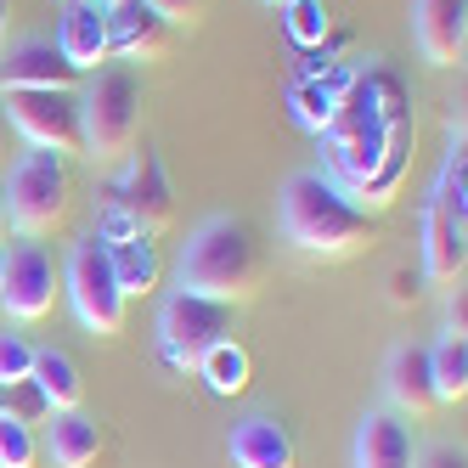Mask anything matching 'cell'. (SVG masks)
<instances>
[{
  "instance_id": "cell-23",
  "label": "cell",
  "mask_w": 468,
  "mask_h": 468,
  "mask_svg": "<svg viewBox=\"0 0 468 468\" xmlns=\"http://www.w3.org/2000/svg\"><path fill=\"white\" fill-rule=\"evenodd\" d=\"M192 373L209 384V395L231 400V395H243V389H249V373H254V361H249V350H243L238 339H226V345H215L204 361H197Z\"/></svg>"
},
{
  "instance_id": "cell-27",
  "label": "cell",
  "mask_w": 468,
  "mask_h": 468,
  "mask_svg": "<svg viewBox=\"0 0 468 468\" xmlns=\"http://www.w3.org/2000/svg\"><path fill=\"white\" fill-rule=\"evenodd\" d=\"M288 108H293V124H299V130L322 136L327 119H333V96H327L316 80H293V85H288Z\"/></svg>"
},
{
  "instance_id": "cell-37",
  "label": "cell",
  "mask_w": 468,
  "mask_h": 468,
  "mask_svg": "<svg viewBox=\"0 0 468 468\" xmlns=\"http://www.w3.org/2000/svg\"><path fill=\"white\" fill-rule=\"evenodd\" d=\"M0 249H6V204H0Z\"/></svg>"
},
{
  "instance_id": "cell-12",
  "label": "cell",
  "mask_w": 468,
  "mask_h": 468,
  "mask_svg": "<svg viewBox=\"0 0 468 468\" xmlns=\"http://www.w3.org/2000/svg\"><path fill=\"white\" fill-rule=\"evenodd\" d=\"M418 51L434 69H457L468 51V0H418L412 6Z\"/></svg>"
},
{
  "instance_id": "cell-29",
  "label": "cell",
  "mask_w": 468,
  "mask_h": 468,
  "mask_svg": "<svg viewBox=\"0 0 468 468\" xmlns=\"http://www.w3.org/2000/svg\"><path fill=\"white\" fill-rule=\"evenodd\" d=\"M28 373H35V345L23 339V333H0V384H23Z\"/></svg>"
},
{
  "instance_id": "cell-5",
  "label": "cell",
  "mask_w": 468,
  "mask_h": 468,
  "mask_svg": "<svg viewBox=\"0 0 468 468\" xmlns=\"http://www.w3.org/2000/svg\"><path fill=\"white\" fill-rule=\"evenodd\" d=\"M62 293H69V305L80 316L85 333H96V339H113V333L124 327V288L113 277V260H108V243L96 238V231H85V238L69 249V260H62Z\"/></svg>"
},
{
  "instance_id": "cell-34",
  "label": "cell",
  "mask_w": 468,
  "mask_h": 468,
  "mask_svg": "<svg viewBox=\"0 0 468 468\" xmlns=\"http://www.w3.org/2000/svg\"><path fill=\"white\" fill-rule=\"evenodd\" d=\"M418 271H407V265H400V271H389V305H412L418 299Z\"/></svg>"
},
{
  "instance_id": "cell-35",
  "label": "cell",
  "mask_w": 468,
  "mask_h": 468,
  "mask_svg": "<svg viewBox=\"0 0 468 468\" xmlns=\"http://www.w3.org/2000/svg\"><path fill=\"white\" fill-rule=\"evenodd\" d=\"M446 333H468V299H463V282H457V293L446 299Z\"/></svg>"
},
{
  "instance_id": "cell-28",
  "label": "cell",
  "mask_w": 468,
  "mask_h": 468,
  "mask_svg": "<svg viewBox=\"0 0 468 468\" xmlns=\"http://www.w3.org/2000/svg\"><path fill=\"white\" fill-rule=\"evenodd\" d=\"M40 463V441L35 423H23L12 412H0V468H35Z\"/></svg>"
},
{
  "instance_id": "cell-2",
  "label": "cell",
  "mask_w": 468,
  "mask_h": 468,
  "mask_svg": "<svg viewBox=\"0 0 468 468\" xmlns=\"http://www.w3.org/2000/svg\"><path fill=\"white\" fill-rule=\"evenodd\" d=\"M260 277H265V254L254 243V231L231 215H209L204 226H192V238L181 243V260H176V288L215 299V305L254 299Z\"/></svg>"
},
{
  "instance_id": "cell-38",
  "label": "cell",
  "mask_w": 468,
  "mask_h": 468,
  "mask_svg": "<svg viewBox=\"0 0 468 468\" xmlns=\"http://www.w3.org/2000/svg\"><path fill=\"white\" fill-rule=\"evenodd\" d=\"M0 158H6V119H0Z\"/></svg>"
},
{
  "instance_id": "cell-18",
  "label": "cell",
  "mask_w": 468,
  "mask_h": 468,
  "mask_svg": "<svg viewBox=\"0 0 468 468\" xmlns=\"http://www.w3.org/2000/svg\"><path fill=\"white\" fill-rule=\"evenodd\" d=\"M463 265H468L463 226L452 215H441L434 204H423V277L452 288V282H463Z\"/></svg>"
},
{
  "instance_id": "cell-40",
  "label": "cell",
  "mask_w": 468,
  "mask_h": 468,
  "mask_svg": "<svg viewBox=\"0 0 468 468\" xmlns=\"http://www.w3.org/2000/svg\"><path fill=\"white\" fill-rule=\"evenodd\" d=\"M0 412H6V384H0Z\"/></svg>"
},
{
  "instance_id": "cell-16",
  "label": "cell",
  "mask_w": 468,
  "mask_h": 468,
  "mask_svg": "<svg viewBox=\"0 0 468 468\" xmlns=\"http://www.w3.org/2000/svg\"><path fill=\"white\" fill-rule=\"evenodd\" d=\"M389 142H395V130H389V124H367V130H356V136L322 142V147H327V181H333V186H345V192H356V186L384 164Z\"/></svg>"
},
{
  "instance_id": "cell-24",
  "label": "cell",
  "mask_w": 468,
  "mask_h": 468,
  "mask_svg": "<svg viewBox=\"0 0 468 468\" xmlns=\"http://www.w3.org/2000/svg\"><path fill=\"white\" fill-rule=\"evenodd\" d=\"M400 181H407V136H400V130H395V142H389V153H384V164H378V170L373 176H367L350 197H361V204L356 209H384L389 204V197L400 192Z\"/></svg>"
},
{
  "instance_id": "cell-3",
  "label": "cell",
  "mask_w": 468,
  "mask_h": 468,
  "mask_svg": "<svg viewBox=\"0 0 468 468\" xmlns=\"http://www.w3.org/2000/svg\"><path fill=\"white\" fill-rule=\"evenodd\" d=\"M80 113H85V158L96 164L130 158L142 136V74L130 62H102L80 90Z\"/></svg>"
},
{
  "instance_id": "cell-26",
  "label": "cell",
  "mask_w": 468,
  "mask_h": 468,
  "mask_svg": "<svg viewBox=\"0 0 468 468\" xmlns=\"http://www.w3.org/2000/svg\"><path fill=\"white\" fill-rule=\"evenodd\" d=\"M288 40L299 46V51H316L322 40H327V28H333V17H327V0H288Z\"/></svg>"
},
{
  "instance_id": "cell-41",
  "label": "cell",
  "mask_w": 468,
  "mask_h": 468,
  "mask_svg": "<svg viewBox=\"0 0 468 468\" xmlns=\"http://www.w3.org/2000/svg\"><path fill=\"white\" fill-rule=\"evenodd\" d=\"M265 6H288V0H265Z\"/></svg>"
},
{
  "instance_id": "cell-36",
  "label": "cell",
  "mask_w": 468,
  "mask_h": 468,
  "mask_svg": "<svg viewBox=\"0 0 468 468\" xmlns=\"http://www.w3.org/2000/svg\"><path fill=\"white\" fill-rule=\"evenodd\" d=\"M6 28H12V0H0V46H6Z\"/></svg>"
},
{
  "instance_id": "cell-17",
  "label": "cell",
  "mask_w": 468,
  "mask_h": 468,
  "mask_svg": "<svg viewBox=\"0 0 468 468\" xmlns=\"http://www.w3.org/2000/svg\"><path fill=\"white\" fill-rule=\"evenodd\" d=\"M418 446L400 412H367L356 429V468H412Z\"/></svg>"
},
{
  "instance_id": "cell-19",
  "label": "cell",
  "mask_w": 468,
  "mask_h": 468,
  "mask_svg": "<svg viewBox=\"0 0 468 468\" xmlns=\"http://www.w3.org/2000/svg\"><path fill=\"white\" fill-rule=\"evenodd\" d=\"M51 434H46V446H51V468H90L96 452H102V429H96L90 412H51L46 418Z\"/></svg>"
},
{
  "instance_id": "cell-14",
  "label": "cell",
  "mask_w": 468,
  "mask_h": 468,
  "mask_svg": "<svg viewBox=\"0 0 468 468\" xmlns=\"http://www.w3.org/2000/svg\"><path fill=\"white\" fill-rule=\"evenodd\" d=\"M384 395L400 418H429L441 407L434 395V378H429V350L423 345H395L389 361H384Z\"/></svg>"
},
{
  "instance_id": "cell-22",
  "label": "cell",
  "mask_w": 468,
  "mask_h": 468,
  "mask_svg": "<svg viewBox=\"0 0 468 468\" xmlns=\"http://www.w3.org/2000/svg\"><path fill=\"white\" fill-rule=\"evenodd\" d=\"M429 378H434L441 407H457L468 395V345H463V333H441V339L429 345Z\"/></svg>"
},
{
  "instance_id": "cell-1",
  "label": "cell",
  "mask_w": 468,
  "mask_h": 468,
  "mask_svg": "<svg viewBox=\"0 0 468 468\" xmlns=\"http://www.w3.org/2000/svg\"><path fill=\"white\" fill-rule=\"evenodd\" d=\"M282 238L299 254H322V260H345L373 249L378 226L367 209H356V197L345 186H333L322 170H293L282 181Z\"/></svg>"
},
{
  "instance_id": "cell-20",
  "label": "cell",
  "mask_w": 468,
  "mask_h": 468,
  "mask_svg": "<svg viewBox=\"0 0 468 468\" xmlns=\"http://www.w3.org/2000/svg\"><path fill=\"white\" fill-rule=\"evenodd\" d=\"M28 384H35L46 395L51 412H74L85 400V378H80V361L69 350H35V373H28Z\"/></svg>"
},
{
  "instance_id": "cell-30",
  "label": "cell",
  "mask_w": 468,
  "mask_h": 468,
  "mask_svg": "<svg viewBox=\"0 0 468 468\" xmlns=\"http://www.w3.org/2000/svg\"><path fill=\"white\" fill-rule=\"evenodd\" d=\"M96 238H102V243H130V238H142V226L130 220V209L119 204L113 192L102 197V215H96Z\"/></svg>"
},
{
  "instance_id": "cell-42",
  "label": "cell",
  "mask_w": 468,
  "mask_h": 468,
  "mask_svg": "<svg viewBox=\"0 0 468 468\" xmlns=\"http://www.w3.org/2000/svg\"><path fill=\"white\" fill-rule=\"evenodd\" d=\"M62 6H74V0H62Z\"/></svg>"
},
{
  "instance_id": "cell-11",
  "label": "cell",
  "mask_w": 468,
  "mask_h": 468,
  "mask_svg": "<svg viewBox=\"0 0 468 468\" xmlns=\"http://www.w3.org/2000/svg\"><path fill=\"white\" fill-rule=\"evenodd\" d=\"M226 457H231V468H299L293 434H288V423H277L271 412H249V418L231 423Z\"/></svg>"
},
{
  "instance_id": "cell-9",
  "label": "cell",
  "mask_w": 468,
  "mask_h": 468,
  "mask_svg": "<svg viewBox=\"0 0 468 468\" xmlns=\"http://www.w3.org/2000/svg\"><path fill=\"white\" fill-rule=\"evenodd\" d=\"M108 192L130 209V220L142 226V238H158V231L176 220V186H170V176H164V158H158L153 147L130 153L124 181H113Z\"/></svg>"
},
{
  "instance_id": "cell-6",
  "label": "cell",
  "mask_w": 468,
  "mask_h": 468,
  "mask_svg": "<svg viewBox=\"0 0 468 468\" xmlns=\"http://www.w3.org/2000/svg\"><path fill=\"white\" fill-rule=\"evenodd\" d=\"M231 333H238V305H215V299H197V293L176 288L158 305V361L170 373H192Z\"/></svg>"
},
{
  "instance_id": "cell-39",
  "label": "cell",
  "mask_w": 468,
  "mask_h": 468,
  "mask_svg": "<svg viewBox=\"0 0 468 468\" xmlns=\"http://www.w3.org/2000/svg\"><path fill=\"white\" fill-rule=\"evenodd\" d=\"M0 277H6V249H0Z\"/></svg>"
},
{
  "instance_id": "cell-7",
  "label": "cell",
  "mask_w": 468,
  "mask_h": 468,
  "mask_svg": "<svg viewBox=\"0 0 468 468\" xmlns=\"http://www.w3.org/2000/svg\"><path fill=\"white\" fill-rule=\"evenodd\" d=\"M6 130L40 153H85V113H80V90H6Z\"/></svg>"
},
{
  "instance_id": "cell-32",
  "label": "cell",
  "mask_w": 468,
  "mask_h": 468,
  "mask_svg": "<svg viewBox=\"0 0 468 468\" xmlns=\"http://www.w3.org/2000/svg\"><path fill=\"white\" fill-rule=\"evenodd\" d=\"M147 6H153V12H158L164 23L176 28V23H192L197 12H204V0H147Z\"/></svg>"
},
{
  "instance_id": "cell-25",
  "label": "cell",
  "mask_w": 468,
  "mask_h": 468,
  "mask_svg": "<svg viewBox=\"0 0 468 468\" xmlns=\"http://www.w3.org/2000/svg\"><path fill=\"white\" fill-rule=\"evenodd\" d=\"M429 204L441 209V215H452L457 226L468 220V153H463V142H452V153L441 164V181H434V192H429Z\"/></svg>"
},
{
  "instance_id": "cell-4",
  "label": "cell",
  "mask_w": 468,
  "mask_h": 468,
  "mask_svg": "<svg viewBox=\"0 0 468 468\" xmlns=\"http://www.w3.org/2000/svg\"><path fill=\"white\" fill-rule=\"evenodd\" d=\"M6 226H17L23 238H51V231L69 220V204H74V181H69V164L57 153H23L12 170H6Z\"/></svg>"
},
{
  "instance_id": "cell-8",
  "label": "cell",
  "mask_w": 468,
  "mask_h": 468,
  "mask_svg": "<svg viewBox=\"0 0 468 468\" xmlns=\"http://www.w3.org/2000/svg\"><path fill=\"white\" fill-rule=\"evenodd\" d=\"M57 293H62V265L46 243L28 238V243L6 249V277H0V305H6V316L40 322V316H51Z\"/></svg>"
},
{
  "instance_id": "cell-31",
  "label": "cell",
  "mask_w": 468,
  "mask_h": 468,
  "mask_svg": "<svg viewBox=\"0 0 468 468\" xmlns=\"http://www.w3.org/2000/svg\"><path fill=\"white\" fill-rule=\"evenodd\" d=\"M6 412H12V418H23V423H46V418H51V407H46V395H40L35 384H28V378L6 389Z\"/></svg>"
},
{
  "instance_id": "cell-21",
  "label": "cell",
  "mask_w": 468,
  "mask_h": 468,
  "mask_svg": "<svg viewBox=\"0 0 468 468\" xmlns=\"http://www.w3.org/2000/svg\"><path fill=\"white\" fill-rule=\"evenodd\" d=\"M108 260H113V277L130 293H153L158 277H164V260H158V243L153 238H130V243H108Z\"/></svg>"
},
{
  "instance_id": "cell-33",
  "label": "cell",
  "mask_w": 468,
  "mask_h": 468,
  "mask_svg": "<svg viewBox=\"0 0 468 468\" xmlns=\"http://www.w3.org/2000/svg\"><path fill=\"white\" fill-rule=\"evenodd\" d=\"M412 468H468V457H463V446H423Z\"/></svg>"
},
{
  "instance_id": "cell-13",
  "label": "cell",
  "mask_w": 468,
  "mask_h": 468,
  "mask_svg": "<svg viewBox=\"0 0 468 468\" xmlns=\"http://www.w3.org/2000/svg\"><path fill=\"white\" fill-rule=\"evenodd\" d=\"M164 51H170V23H164L147 0H113L108 6V57L153 62Z\"/></svg>"
},
{
  "instance_id": "cell-15",
  "label": "cell",
  "mask_w": 468,
  "mask_h": 468,
  "mask_svg": "<svg viewBox=\"0 0 468 468\" xmlns=\"http://www.w3.org/2000/svg\"><path fill=\"white\" fill-rule=\"evenodd\" d=\"M57 51L69 57L80 74H96V69H102V62H108V6H90V0L62 6Z\"/></svg>"
},
{
  "instance_id": "cell-10",
  "label": "cell",
  "mask_w": 468,
  "mask_h": 468,
  "mask_svg": "<svg viewBox=\"0 0 468 468\" xmlns=\"http://www.w3.org/2000/svg\"><path fill=\"white\" fill-rule=\"evenodd\" d=\"M80 69L46 35H23L0 46V90H80Z\"/></svg>"
}]
</instances>
